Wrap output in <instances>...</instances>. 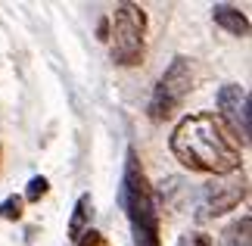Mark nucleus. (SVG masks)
I'll return each mask as SVG.
<instances>
[{"label":"nucleus","mask_w":252,"mask_h":246,"mask_svg":"<svg viewBox=\"0 0 252 246\" xmlns=\"http://www.w3.org/2000/svg\"><path fill=\"white\" fill-rule=\"evenodd\" d=\"M171 153L184 169L206 172L212 178L240 169V143L215 112H196L181 119L171 134Z\"/></svg>","instance_id":"obj_1"},{"label":"nucleus","mask_w":252,"mask_h":246,"mask_svg":"<svg viewBox=\"0 0 252 246\" xmlns=\"http://www.w3.org/2000/svg\"><path fill=\"white\" fill-rule=\"evenodd\" d=\"M122 209L128 215L131 234L137 246H162V228H159V206L153 196V187L147 181V172L137 159V150H128L125 156V175H122V190H119Z\"/></svg>","instance_id":"obj_2"},{"label":"nucleus","mask_w":252,"mask_h":246,"mask_svg":"<svg viewBox=\"0 0 252 246\" xmlns=\"http://www.w3.org/2000/svg\"><path fill=\"white\" fill-rule=\"evenodd\" d=\"M109 53L115 66H140L147 41V13L137 3H119L109 19Z\"/></svg>","instance_id":"obj_3"},{"label":"nucleus","mask_w":252,"mask_h":246,"mask_svg":"<svg viewBox=\"0 0 252 246\" xmlns=\"http://www.w3.org/2000/svg\"><path fill=\"white\" fill-rule=\"evenodd\" d=\"M190 91H193V66H190L187 56H174L171 66L162 72L153 97H150V119L153 122H168L184 106Z\"/></svg>","instance_id":"obj_4"},{"label":"nucleus","mask_w":252,"mask_h":246,"mask_svg":"<svg viewBox=\"0 0 252 246\" xmlns=\"http://www.w3.org/2000/svg\"><path fill=\"white\" fill-rule=\"evenodd\" d=\"M246 175L243 169L230 172V175H218L202 184L199 190V203H202V212L199 218H215V215H224L230 209H237L240 203L246 200Z\"/></svg>","instance_id":"obj_5"},{"label":"nucleus","mask_w":252,"mask_h":246,"mask_svg":"<svg viewBox=\"0 0 252 246\" xmlns=\"http://www.w3.org/2000/svg\"><path fill=\"white\" fill-rule=\"evenodd\" d=\"M218 103V119L221 125L234 134L237 143H249L252 134V115H249V91L243 84H221V91L215 97Z\"/></svg>","instance_id":"obj_6"},{"label":"nucleus","mask_w":252,"mask_h":246,"mask_svg":"<svg viewBox=\"0 0 252 246\" xmlns=\"http://www.w3.org/2000/svg\"><path fill=\"white\" fill-rule=\"evenodd\" d=\"M212 19H215V25H221L227 35H237V37L249 35V19L230 3H215L212 6Z\"/></svg>","instance_id":"obj_7"},{"label":"nucleus","mask_w":252,"mask_h":246,"mask_svg":"<svg viewBox=\"0 0 252 246\" xmlns=\"http://www.w3.org/2000/svg\"><path fill=\"white\" fill-rule=\"evenodd\" d=\"M212 246H252V218L243 215V218L230 221L218 234V243H212Z\"/></svg>","instance_id":"obj_8"},{"label":"nucleus","mask_w":252,"mask_h":246,"mask_svg":"<svg viewBox=\"0 0 252 246\" xmlns=\"http://www.w3.org/2000/svg\"><path fill=\"white\" fill-rule=\"evenodd\" d=\"M91 212H94V200H91V193H81V196H78V203H75L72 218H69V240H72V243L78 240L87 228H91Z\"/></svg>","instance_id":"obj_9"},{"label":"nucleus","mask_w":252,"mask_h":246,"mask_svg":"<svg viewBox=\"0 0 252 246\" xmlns=\"http://www.w3.org/2000/svg\"><path fill=\"white\" fill-rule=\"evenodd\" d=\"M22 206H25V200L22 196H6L3 203H0V218H9V221H19L22 218Z\"/></svg>","instance_id":"obj_10"},{"label":"nucleus","mask_w":252,"mask_h":246,"mask_svg":"<svg viewBox=\"0 0 252 246\" xmlns=\"http://www.w3.org/2000/svg\"><path fill=\"white\" fill-rule=\"evenodd\" d=\"M47 190H50V181H47L44 175H37V178H32V181H28V190H25V196H22V200H28V203H37V200H41V196H44Z\"/></svg>","instance_id":"obj_11"},{"label":"nucleus","mask_w":252,"mask_h":246,"mask_svg":"<svg viewBox=\"0 0 252 246\" xmlns=\"http://www.w3.org/2000/svg\"><path fill=\"white\" fill-rule=\"evenodd\" d=\"M178 246H212V237L209 234H199V231H190L178 240Z\"/></svg>","instance_id":"obj_12"},{"label":"nucleus","mask_w":252,"mask_h":246,"mask_svg":"<svg viewBox=\"0 0 252 246\" xmlns=\"http://www.w3.org/2000/svg\"><path fill=\"white\" fill-rule=\"evenodd\" d=\"M75 246H106V237H103V234H100V231H94V228H87V231L81 234V237H78V240H75Z\"/></svg>","instance_id":"obj_13"}]
</instances>
